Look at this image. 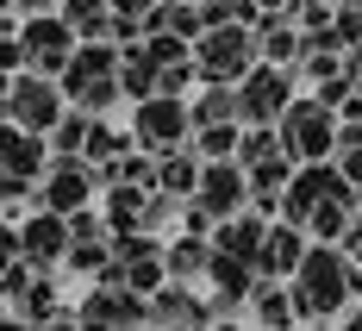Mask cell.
<instances>
[{
    "mask_svg": "<svg viewBox=\"0 0 362 331\" xmlns=\"http://www.w3.org/2000/svg\"><path fill=\"white\" fill-rule=\"evenodd\" d=\"M13 119L25 125V132H44L50 119H57V94L37 81V75H25V81H13Z\"/></svg>",
    "mask_w": 362,
    "mask_h": 331,
    "instance_id": "2",
    "label": "cell"
},
{
    "mask_svg": "<svg viewBox=\"0 0 362 331\" xmlns=\"http://www.w3.org/2000/svg\"><path fill=\"white\" fill-rule=\"evenodd\" d=\"M350 294V275H344V262L331 257V250H313L306 269H300V313H337Z\"/></svg>",
    "mask_w": 362,
    "mask_h": 331,
    "instance_id": "1",
    "label": "cell"
},
{
    "mask_svg": "<svg viewBox=\"0 0 362 331\" xmlns=\"http://www.w3.org/2000/svg\"><path fill=\"white\" fill-rule=\"evenodd\" d=\"M281 107V81H250V112H275Z\"/></svg>",
    "mask_w": 362,
    "mask_h": 331,
    "instance_id": "10",
    "label": "cell"
},
{
    "mask_svg": "<svg viewBox=\"0 0 362 331\" xmlns=\"http://www.w3.org/2000/svg\"><path fill=\"white\" fill-rule=\"evenodd\" d=\"M262 250H269V269H293V231H275V238H262Z\"/></svg>",
    "mask_w": 362,
    "mask_h": 331,
    "instance_id": "8",
    "label": "cell"
},
{
    "mask_svg": "<svg viewBox=\"0 0 362 331\" xmlns=\"http://www.w3.org/2000/svg\"><path fill=\"white\" fill-rule=\"evenodd\" d=\"M37 163H44V150H37V132H0V182H25Z\"/></svg>",
    "mask_w": 362,
    "mask_h": 331,
    "instance_id": "3",
    "label": "cell"
},
{
    "mask_svg": "<svg viewBox=\"0 0 362 331\" xmlns=\"http://www.w3.org/2000/svg\"><path fill=\"white\" fill-rule=\"evenodd\" d=\"M63 44H69V32H63L57 19H37L32 32H25V50H32L37 69H57V63H63Z\"/></svg>",
    "mask_w": 362,
    "mask_h": 331,
    "instance_id": "4",
    "label": "cell"
},
{
    "mask_svg": "<svg viewBox=\"0 0 362 331\" xmlns=\"http://www.w3.org/2000/svg\"><path fill=\"white\" fill-rule=\"evenodd\" d=\"M6 63H19V50H13V44H0V69H6Z\"/></svg>",
    "mask_w": 362,
    "mask_h": 331,
    "instance_id": "12",
    "label": "cell"
},
{
    "mask_svg": "<svg viewBox=\"0 0 362 331\" xmlns=\"http://www.w3.org/2000/svg\"><path fill=\"white\" fill-rule=\"evenodd\" d=\"M325 138H331V125H325V119H319L313 107H300V112H293V144H300V156H313L306 144H325Z\"/></svg>",
    "mask_w": 362,
    "mask_h": 331,
    "instance_id": "6",
    "label": "cell"
},
{
    "mask_svg": "<svg viewBox=\"0 0 362 331\" xmlns=\"http://www.w3.org/2000/svg\"><path fill=\"white\" fill-rule=\"evenodd\" d=\"M81 200H88V182H81V175H69V169H63V175H57V182H50V207H57V213H69V207H81Z\"/></svg>",
    "mask_w": 362,
    "mask_h": 331,
    "instance_id": "7",
    "label": "cell"
},
{
    "mask_svg": "<svg viewBox=\"0 0 362 331\" xmlns=\"http://www.w3.org/2000/svg\"><path fill=\"white\" fill-rule=\"evenodd\" d=\"M13 250H19V231H6V225H0V275H6V262H13Z\"/></svg>",
    "mask_w": 362,
    "mask_h": 331,
    "instance_id": "11",
    "label": "cell"
},
{
    "mask_svg": "<svg viewBox=\"0 0 362 331\" xmlns=\"http://www.w3.org/2000/svg\"><path fill=\"white\" fill-rule=\"evenodd\" d=\"M238 50H244V37H238V32H231V37H213V57H206V63H213V69H238V63H244Z\"/></svg>",
    "mask_w": 362,
    "mask_h": 331,
    "instance_id": "9",
    "label": "cell"
},
{
    "mask_svg": "<svg viewBox=\"0 0 362 331\" xmlns=\"http://www.w3.org/2000/svg\"><path fill=\"white\" fill-rule=\"evenodd\" d=\"M19 250L32 262H50L57 250H63V219H32L25 231H19Z\"/></svg>",
    "mask_w": 362,
    "mask_h": 331,
    "instance_id": "5",
    "label": "cell"
}]
</instances>
